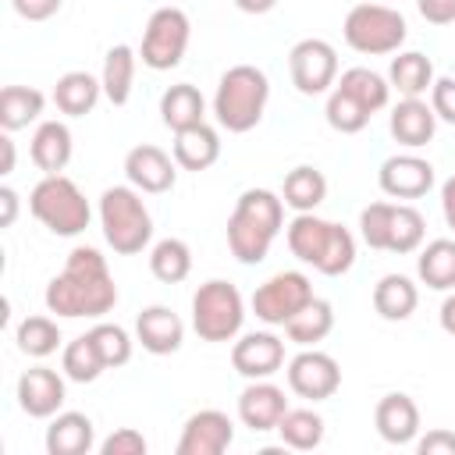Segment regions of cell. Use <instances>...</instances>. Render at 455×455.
<instances>
[{
	"label": "cell",
	"mask_w": 455,
	"mask_h": 455,
	"mask_svg": "<svg viewBox=\"0 0 455 455\" xmlns=\"http://www.w3.org/2000/svg\"><path fill=\"white\" fill-rule=\"evenodd\" d=\"M430 107L441 121L455 124V78H434L430 85Z\"/></svg>",
	"instance_id": "44"
},
{
	"label": "cell",
	"mask_w": 455,
	"mask_h": 455,
	"mask_svg": "<svg viewBox=\"0 0 455 455\" xmlns=\"http://www.w3.org/2000/svg\"><path fill=\"white\" fill-rule=\"evenodd\" d=\"M387 82H391V89H398L402 96H423V92H430V85H434V64H430L427 53L405 50V53L391 57Z\"/></svg>",
	"instance_id": "32"
},
{
	"label": "cell",
	"mask_w": 455,
	"mask_h": 455,
	"mask_svg": "<svg viewBox=\"0 0 455 455\" xmlns=\"http://www.w3.org/2000/svg\"><path fill=\"white\" fill-rule=\"evenodd\" d=\"M18 217V192L11 185L0 188V228H11Z\"/></svg>",
	"instance_id": "48"
},
{
	"label": "cell",
	"mask_w": 455,
	"mask_h": 455,
	"mask_svg": "<svg viewBox=\"0 0 455 455\" xmlns=\"http://www.w3.org/2000/svg\"><path fill=\"white\" fill-rule=\"evenodd\" d=\"M419 306V288L405 277V274H384L373 288V309L377 316L398 323V320H409Z\"/></svg>",
	"instance_id": "26"
},
{
	"label": "cell",
	"mask_w": 455,
	"mask_h": 455,
	"mask_svg": "<svg viewBox=\"0 0 455 455\" xmlns=\"http://www.w3.org/2000/svg\"><path fill=\"white\" fill-rule=\"evenodd\" d=\"M373 427L387 444H409L419 437V405L402 391L384 395L373 409Z\"/></svg>",
	"instance_id": "19"
},
{
	"label": "cell",
	"mask_w": 455,
	"mask_h": 455,
	"mask_svg": "<svg viewBox=\"0 0 455 455\" xmlns=\"http://www.w3.org/2000/svg\"><path fill=\"white\" fill-rule=\"evenodd\" d=\"M25 21H46L60 11V0H11Z\"/></svg>",
	"instance_id": "46"
},
{
	"label": "cell",
	"mask_w": 455,
	"mask_h": 455,
	"mask_svg": "<svg viewBox=\"0 0 455 455\" xmlns=\"http://www.w3.org/2000/svg\"><path fill=\"white\" fill-rule=\"evenodd\" d=\"M206 114V100L192 82H178L160 96V117L171 132H185L192 124H203Z\"/></svg>",
	"instance_id": "27"
},
{
	"label": "cell",
	"mask_w": 455,
	"mask_h": 455,
	"mask_svg": "<svg viewBox=\"0 0 455 455\" xmlns=\"http://www.w3.org/2000/svg\"><path fill=\"white\" fill-rule=\"evenodd\" d=\"M284 228V199L270 188H245L228 217V249L238 263H263Z\"/></svg>",
	"instance_id": "2"
},
{
	"label": "cell",
	"mask_w": 455,
	"mask_h": 455,
	"mask_svg": "<svg viewBox=\"0 0 455 455\" xmlns=\"http://www.w3.org/2000/svg\"><path fill=\"white\" fill-rule=\"evenodd\" d=\"M288 412V398L277 384L270 380H252L242 395H238V419L242 427H249L252 434H267L277 430L281 416Z\"/></svg>",
	"instance_id": "17"
},
{
	"label": "cell",
	"mask_w": 455,
	"mask_h": 455,
	"mask_svg": "<svg viewBox=\"0 0 455 455\" xmlns=\"http://www.w3.org/2000/svg\"><path fill=\"white\" fill-rule=\"evenodd\" d=\"M220 160V135L217 128H210L206 121L203 124H192L185 132H174V164L181 171H210L213 164Z\"/></svg>",
	"instance_id": "22"
},
{
	"label": "cell",
	"mask_w": 455,
	"mask_h": 455,
	"mask_svg": "<svg viewBox=\"0 0 455 455\" xmlns=\"http://www.w3.org/2000/svg\"><path fill=\"white\" fill-rule=\"evenodd\" d=\"M427 238V220L416 206H405V203H395V213H391V235H387V252H398V256H409L423 245Z\"/></svg>",
	"instance_id": "37"
},
{
	"label": "cell",
	"mask_w": 455,
	"mask_h": 455,
	"mask_svg": "<svg viewBox=\"0 0 455 455\" xmlns=\"http://www.w3.org/2000/svg\"><path fill=\"white\" fill-rule=\"evenodd\" d=\"M267 100H270V78L256 64H235L220 75L213 92L217 124L235 135H245L263 121Z\"/></svg>",
	"instance_id": "3"
},
{
	"label": "cell",
	"mask_w": 455,
	"mask_h": 455,
	"mask_svg": "<svg viewBox=\"0 0 455 455\" xmlns=\"http://www.w3.org/2000/svg\"><path fill=\"white\" fill-rule=\"evenodd\" d=\"M85 334L96 345V352H100V359H103L107 370H117V366H124L132 359V338H128V331L121 323H96Z\"/></svg>",
	"instance_id": "41"
},
{
	"label": "cell",
	"mask_w": 455,
	"mask_h": 455,
	"mask_svg": "<svg viewBox=\"0 0 455 455\" xmlns=\"http://www.w3.org/2000/svg\"><path fill=\"white\" fill-rule=\"evenodd\" d=\"M277 434H281V444L295 451H313L323 441V419L313 409H288L277 423Z\"/></svg>",
	"instance_id": "36"
},
{
	"label": "cell",
	"mask_w": 455,
	"mask_h": 455,
	"mask_svg": "<svg viewBox=\"0 0 455 455\" xmlns=\"http://www.w3.org/2000/svg\"><path fill=\"white\" fill-rule=\"evenodd\" d=\"M331 327H334V309H331V302H327V299H313V302H306V306L284 323V334H288V341H295V345H302V348H316V341H323V338L331 334Z\"/></svg>",
	"instance_id": "33"
},
{
	"label": "cell",
	"mask_w": 455,
	"mask_h": 455,
	"mask_svg": "<svg viewBox=\"0 0 455 455\" xmlns=\"http://www.w3.org/2000/svg\"><path fill=\"white\" fill-rule=\"evenodd\" d=\"M124 178H128V185H135L139 192L160 196V192H171V188H174L178 164H174V156H167L160 146L142 142V146L128 149V156H124Z\"/></svg>",
	"instance_id": "15"
},
{
	"label": "cell",
	"mask_w": 455,
	"mask_h": 455,
	"mask_svg": "<svg viewBox=\"0 0 455 455\" xmlns=\"http://www.w3.org/2000/svg\"><path fill=\"white\" fill-rule=\"evenodd\" d=\"M327 124L334 128V132H341V135H355V132H363L366 124H370V110L359 103V100H352L345 89H331V96H327Z\"/></svg>",
	"instance_id": "40"
},
{
	"label": "cell",
	"mask_w": 455,
	"mask_h": 455,
	"mask_svg": "<svg viewBox=\"0 0 455 455\" xmlns=\"http://www.w3.org/2000/svg\"><path fill=\"white\" fill-rule=\"evenodd\" d=\"M331 231H334V220H323L313 213H295V220L284 228V238H288V249L295 259L309 263L316 270V263L323 259L327 252V242H331Z\"/></svg>",
	"instance_id": "23"
},
{
	"label": "cell",
	"mask_w": 455,
	"mask_h": 455,
	"mask_svg": "<svg viewBox=\"0 0 455 455\" xmlns=\"http://www.w3.org/2000/svg\"><path fill=\"white\" fill-rule=\"evenodd\" d=\"M0 153H4L0 174H11V171H14V142H11V132H4V135H0Z\"/></svg>",
	"instance_id": "50"
},
{
	"label": "cell",
	"mask_w": 455,
	"mask_h": 455,
	"mask_svg": "<svg viewBox=\"0 0 455 455\" xmlns=\"http://www.w3.org/2000/svg\"><path fill=\"white\" fill-rule=\"evenodd\" d=\"M14 341H18V348H21L25 355L46 359V355H53L57 345H60V327H57V320H50V316H25V320L18 323Z\"/></svg>",
	"instance_id": "39"
},
{
	"label": "cell",
	"mask_w": 455,
	"mask_h": 455,
	"mask_svg": "<svg viewBox=\"0 0 455 455\" xmlns=\"http://www.w3.org/2000/svg\"><path fill=\"white\" fill-rule=\"evenodd\" d=\"M441 327H444V334L455 338V295H448V299L441 302Z\"/></svg>",
	"instance_id": "51"
},
{
	"label": "cell",
	"mask_w": 455,
	"mask_h": 455,
	"mask_svg": "<svg viewBox=\"0 0 455 455\" xmlns=\"http://www.w3.org/2000/svg\"><path fill=\"white\" fill-rule=\"evenodd\" d=\"M334 85L345 89L352 100H359L370 114L384 110L387 100H391V82H387L384 75L370 71V68H348V71H341V78H338Z\"/></svg>",
	"instance_id": "34"
},
{
	"label": "cell",
	"mask_w": 455,
	"mask_h": 455,
	"mask_svg": "<svg viewBox=\"0 0 455 455\" xmlns=\"http://www.w3.org/2000/svg\"><path fill=\"white\" fill-rule=\"evenodd\" d=\"M231 366L245 380H267L284 366V341L270 331H252L242 334L231 345Z\"/></svg>",
	"instance_id": "14"
},
{
	"label": "cell",
	"mask_w": 455,
	"mask_h": 455,
	"mask_svg": "<svg viewBox=\"0 0 455 455\" xmlns=\"http://www.w3.org/2000/svg\"><path fill=\"white\" fill-rule=\"evenodd\" d=\"M100 96H103V82L89 71H68L53 85V103L68 117H85L100 103Z\"/></svg>",
	"instance_id": "25"
},
{
	"label": "cell",
	"mask_w": 455,
	"mask_h": 455,
	"mask_svg": "<svg viewBox=\"0 0 455 455\" xmlns=\"http://www.w3.org/2000/svg\"><path fill=\"white\" fill-rule=\"evenodd\" d=\"M434 128H437V114L427 100L419 96H402L395 107H391V135L395 142L409 146V149H419L434 139Z\"/></svg>",
	"instance_id": "20"
},
{
	"label": "cell",
	"mask_w": 455,
	"mask_h": 455,
	"mask_svg": "<svg viewBox=\"0 0 455 455\" xmlns=\"http://www.w3.org/2000/svg\"><path fill=\"white\" fill-rule=\"evenodd\" d=\"M341 36H345V43H348L355 53L384 57V53H398V46H402L405 36H409V25H405V18H402L395 7H387V4H355V7L345 14Z\"/></svg>",
	"instance_id": "6"
},
{
	"label": "cell",
	"mask_w": 455,
	"mask_h": 455,
	"mask_svg": "<svg viewBox=\"0 0 455 455\" xmlns=\"http://www.w3.org/2000/svg\"><path fill=\"white\" fill-rule=\"evenodd\" d=\"M100 228L117 256H135L153 238V217L135 185H110L100 196Z\"/></svg>",
	"instance_id": "4"
},
{
	"label": "cell",
	"mask_w": 455,
	"mask_h": 455,
	"mask_svg": "<svg viewBox=\"0 0 455 455\" xmlns=\"http://www.w3.org/2000/svg\"><path fill=\"white\" fill-rule=\"evenodd\" d=\"M149 270L164 284H181L192 274V249L181 238H164L149 252Z\"/></svg>",
	"instance_id": "35"
},
{
	"label": "cell",
	"mask_w": 455,
	"mask_h": 455,
	"mask_svg": "<svg viewBox=\"0 0 455 455\" xmlns=\"http://www.w3.org/2000/svg\"><path fill=\"white\" fill-rule=\"evenodd\" d=\"M391 213L395 203H370L359 213V235L370 249H384L387 252V235H391Z\"/></svg>",
	"instance_id": "42"
},
{
	"label": "cell",
	"mask_w": 455,
	"mask_h": 455,
	"mask_svg": "<svg viewBox=\"0 0 455 455\" xmlns=\"http://www.w3.org/2000/svg\"><path fill=\"white\" fill-rule=\"evenodd\" d=\"M135 338L153 355H171L185 341V323L171 306H146L135 316Z\"/></svg>",
	"instance_id": "18"
},
{
	"label": "cell",
	"mask_w": 455,
	"mask_h": 455,
	"mask_svg": "<svg viewBox=\"0 0 455 455\" xmlns=\"http://www.w3.org/2000/svg\"><path fill=\"white\" fill-rule=\"evenodd\" d=\"M46 309L68 320L78 316H103L117 306V284L114 274L107 267V259L100 256V249L92 245H78L68 252L64 270L46 284Z\"/></svg>",
	"instance_id": "1"
},
{
	"label": "cell",
	"mask_w": 455,
	"mask_h": 455,
	"mask_svg": "<svg viewBox=\"0 0 455 455\" xmlns=\"http://www.w3.org/2000/svg\"><path fill=\"white\" fill-rule=\"evenodd\" d=\"M60 370H64V377L75 380V384H92L107 366H103L96 345L89 341V334H82V338H75V341L64 345V352H60Z\"/></svg>",
	"instance_id": "38"
},
{
	"label": "cell",
	"mask_w": 455,
	"mask_h": 455,
	"mask_svg": "<svg viewBox=\"0 0 455 455\" xmlns=\"http://www.w3.org/2000/svg\"><path fill=\"white\" fill-rule=\"evenodd\" d=\"M235 7L245 11V14H267V11L277 7V0H235Z\"/></svg>",
	"instance_id": "52"
},
{
	"label": "cell",
	"mask_w": 455,
	"mask_h": 455,
	"mask_svg": "<svg viewBox=\"0 0 455 455\" xmlns=\"http://www.w3.org/2000/svg\"><path fill=\"white\" fill-rule=\"evenodd\" d=\"M28 210L46 231H53L60 238L82 235L92 217L89 199L64 174H43V181H36V188L28 192Z\"/></svg>",
	"instance_id": "5"
},
{
	"label": "cell",
	"mask_w": 455,
	"mask_h": 455,
	"mask_svg": "<svg viewBox=\"0 0 455 455\" xmlns=\"http://www.w3.org/2000/svg\"><path fill=\"white\" fill-rule=\"evenodd\" d=\"M313 299H316L313 284L302 270H281L252 291V313H256V320H263L270 327H284Z\"/></svg>",
	"instance_id": "9"
},
{
	"label": "cell",
	"mask_w": 455,
	"mask_h": 455,
	"mask_svg": "<svg viewBox=\"0 0 455 455\" xmlns=\"http://www.w3.org/2000/svg\"><path fill=\"white\" fill-rule=\"evenodd\" d=\"M146 437L139 434V430H132V427H121V430H114L103 444H100V451L103 455H146Z\"/></svg>",
	"instance_id": "43"
},
{
	"label": "cell",
	"mask_w": 455,
	"mask_h": 455,
	"mask_svg": "<svg viewBox=\"0 0 455 455\" xmlns=\"http://www.w3.org/2000/svg\"><path fill=\"white\" fill-rule=\"evenodd\" d=\"M18 405L32 419H50L64 405V377L50 366H32L18 377Z\"/></svg>",
	"instance_id": "16"
},
{
	"label": "cell",
	"mask_w": 455,
	"mask_h": 455,
	"mask_svg": "<svg viewBox=\"0 0 455 455\" xmlns=\"http://www.w3.org/2000/svg\"><path fill=\"white\" fill-rule=\"evenodd\" d=\"M441 210H444V220H448V228L455 231V174L441 185Z\"/></svg>",
	"instance_id": "49"
},
{
	"label": "cell",
	"mask_w": 455,
	"mask_h": 455,
	"mask_svg": "<svg viewBox=\"0 0 455 455\" xmlns=\"http://www.w3.org/2000/svg\"><path fill=\"white\" fill-rule=\"evenodd\" d=\"M188 36H192V25H188V14L181 7L153 11L146 21V32H142V50H139L142 64L153 71L178 68L185 50H188Z\"/></svg>",
	"instance_id": "8"
},
{
	"label": "cell",
	"mask_w": 455,
	"mask_h": 455,
	"mask_svg": "<svg viewBox=\"0 0 455 455\" xmlns=\"http://www.w3.org/2000/svg\"><path fill=\"white\" fill-rule=\"evenodd\" d=\"M416 274L427 288L451 291L455 288V242L451 238L427 242V249L416 256Z\"/></svg>",
	"instance_id": "31"
},
{
	"label": "cell",
	"mask_w": 455,
	"mask_h": 455,
	"mask_svg": "<svg viewBox=\"0 0 455 455\" xmlns=\"http://www.w3.org/2000/svg\"><path fill=\"white\" fill-rule=\"evenodd\" d=\"M416 7L430 25H451L455 21V0H416Z\"/></svg>",
	"instance_id": "47"
},
{
	"label": "cell",
	"mask_w": 455,
	"mask_h": 455,
	"mask_svg": "<svg viewBox=\"0 0 455 455\" xmlns=\"http://www.w3.org/2000/svg\"><path fill=\"white\" fill-rule=\"evenodd\" d=\"M281 199H284V206H291L295 213H313V210L327 199V178H323L316 167L299 164L295 171L284 174Z\"/></svg>",
	"instance_id": "29"
},
{
	"label": "cell",
	"mask_w": 455,
	"mask_h": 455,
	"mask_svg": "<svg viewBox=\"0 0 455 455\" xmlns=\"http://www.w3.org/2000/svg\"><path fill=\"white\" fill-rule=\"evenodd\" d=\"M46 107V96L32 85H4L0 89V128L4 132H21L32 121H39Z\"/></svg>",
	"instance_id": "28"
},
{
	"label": "cell",
	"mask_w": 455,
	"mask_h": 455,
	"mask_svg": "<svg viewBox=\"0 0 455 455\" xmlns=\"http://www.w3.org/2000/svg\"><path fill=\"white\" fill-rule=\"evenodd\" d=\"M245 323V299L231 281H206L192 295V327L203 341H231Z\"/></svg>",
	"instance_id": "7"
},
{
	"label": "cell",
	"mask_w": 455,
	"mask_h": 455,
	"mask_svg": "<svg viewBox=\"0 0 455 455\" xmlns=\"http://www.w3.org/2000/svg\"><path fill=\"white\" fill-rule=\"evenodd\" d=\"M235 441V423L220 409H199L185 419L178 437V455H220Z\"/></svg>",
	"instance_id": "12"
},
{
	"label": "cell",
	"mask_w": 455,
	"mask_h": 455,
	"mask_svg": "<svg viewBox=\"0 0 455 455\" xmlns=\"http://www.w3.org/2000/svg\"><path fill=\"white\" fill-rule=\"evenodd\" d=\"M71 149H75V139L64 121H43L28 142V156L43 174H60L71 160Z\"/></svg>",
	"instance_id": "21"
},
{
	"label": "cell",
	"mask_w": 455,
	"mask_h": 455,
	"mask_svg": "<svg viewBox=\"0 0 455 455\" xmlns=\"http://www.w3.org/2000/svg\"><path fill=\"white\" fill-rule=\"evenodd\" d=\"M419 455H455V434L451 430H427V437L416 441Z\"/></svg>",
	"instance_id": "45"
},
{
	"label": "cell",
	"mask_w": 455,
	"mask_h": 455,
	"mask_svg": "<svg viewBox=\"0 0 455 455\" xmlns=\"http://www.w3.org/2000/svg\"><path fill=\"white\" fill-rule=\"evenodd\" d=\"M288 387L299 398L309 402H323L341 387V366L334 355L320 352V348H302L291 363H288Z\"/></svg>",
	"instance_id": "11"
},
{
	"label": "cell",
	"mask_w": 455,
	"mask_h": 455,
	"mask_svg": "<svg viewBox=\"0 0 455 455\" xmlns=\"http://www.w3.org/2000/svg\"><path fill=\"white\" fill-rule=\"evenodd\" d=\"M380 192L391 199H419L434 188V164L416 153H395L377 171Z\"/></svg>",
	"instance_id": "13"
},
{
	"label": "cell",
	"mask_w": 455,
	"mask_h": 455,
	"mask_svg": "<svg viewBox=\"0 0 455 455\" xmlns=\"http://www.w3.org/2000/svg\"><path fill=\"white\" fill-rule=\"evenodd\" d=\"M288 71L302 96H320L338 82V50L327 39H299L288 53Z\"/></svg>",
	"instance_id": "10"
},
{
	"label": "cell",
	"mask_w": 455,
	"mask_h": 455,
	"mask_svg": "<svg viewBox=\"0 0 455 455\" xmlns=\"http://www.w3.org/2000/svg\"><path fill=\"white\" fill-rule=\"evenodd\" d=\"M96 444V427L85 412H57L46 427L50 455H85Z\"/></svg>",
	"instance_id": "24"
},
{
	"label": "cell",
	"mask_w": 455,
	"mask_h": 455,
	"mask_svg": "<svg viewBox=\"0 0 455 455\" xmlns=\"http://www.w3.org/2000/svg\"><path fill=\"white\" fill-rule=\"evenodd\" d=\"M135 50L132 46H124V43H117V46H110L107 50V57H103V75H100V82H103V96L114 103V107H124L128 100H132V82H135Z\"/></svg>",
	"instance_id": "30"
}]
</instances>
